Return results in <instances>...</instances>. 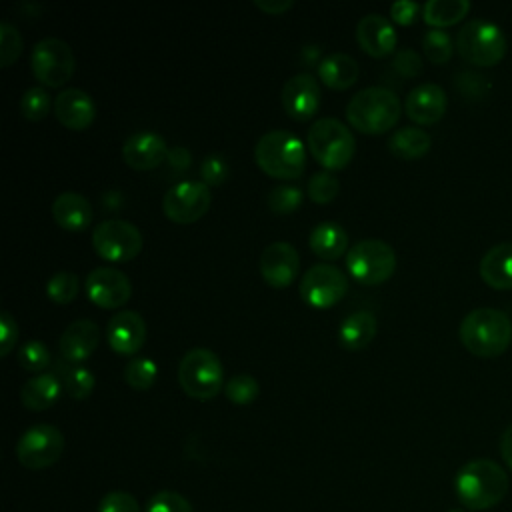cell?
Masks as SVG:
<instances>
[{
	"label": "cell",
	"instance_id": "obj_32",
	"mask_svg": "<svg viewBox=\"0 0 512 512\" xmlns=\"http://www.w3.org/2000/svg\"><path fill=\"white\" fill-rule=\"evenodd\" d=\"M78 290H80V280L74 272L70 270H60V272H54L48 282H46V296L54 302V304H60V306H66L70 304L76 296H78Z\"/></svg>",
	"mask_w": 512,
	"mask_h": 512
},
{
	"label": "cell",
	"instance_id": "obj_47",
	"mask_svg": "<svg viewBox=\"0 0 512 512\" xmlns=\"http://www.w3.org/2000/svg\"><path fill=\"white\" fill-rule=\"evenodd\" d=\"M418 12H420V4L412 0H398L390 6V16L400 26H410L416 20Z\"/></svg>",
	"mask_w": 512,
	"mask_h": 512
},
{
	"label": "cell",
	"instance_id": "obj_53",
	"mask_svg": "<svg viewBox=\"0 0 512 512\" xmlns=\"http://www.w3.org/2000/svg\"><path fill=\"white\" fill-rule=\"evenodd\" d=\"M448 512H464V510H456V508H454V510H448Z\"/></svg>",
	"mask_w": 512,
	"mask_h": 512
},
{
	"label": "cell",
	"instance_id": "obj_14",
	"mask_svg": "<svg viewBox=\"0 0 512 512\" xmlns=\"http://www.w3.org/2000/svg\"><path fill=\"white\" fill-rule=\"evenodd\" d=\"M86 294L88 298L104 308V310H112V308H120L122 304H126L132 296V284L130 278L116 270V268H94L84 282Z\"/></svg>",
	"mask_w": 512,
	"mask_h": 512
},
{
	"label": "cell",
	"instance_id": "obj_38",
	"mask_svg": "<svg viewBox=\"0 0 512 512\" xmlns=\"http://www.w3.org/2000/svg\"><path fill=\"white\" fill-rule=\"evenodd\" d=\"M338 190H340V182L330 172H316L310 176L306 184V194L316 204L332 202L338 196Z\"/></svg>",
	"mask_w": 512,
	"mask_h": 512
},
{
	"label": "cell",
	"instance_id": "obj_52",
	"mask_svg": "<svg viewBox=\"0 0 512 512\" xmlns=\"http://www.w3.org/2000/svg\"><path fill=\"white\" fill-rule=\"evenodd\" d=\"M302 56H304L306 64L312 66V64H316V60H318V56H320V48H318V46H306V48L302 50Z\"/></svg>",
	"mask_w": 512,
	"mask_h": 512
},
{
	"label": "cell",
	"instance_id": "obj_46",
	"mask_svg": "<svg viewBox=\"0 0 512 512\" xmlns=\"http://www.w3.org/2000/svg\"><path fill=\"white\" fill-rule=\"evenodd\" d=\"M18 340V324L10 312H0V354L8 356Z\"/></svg>",
	"mask_w": 512,
	"mask_h": 512
},
{
	"label": "cell",
	"instance_id": "obj_29",
	"mask_svg": "<svg viewBox=\"0 0 512 512\" xmlns=\"http://www.w3.org/2000/svg\"><path fill=\"white\" fill-rule=\"evenodd\" d=\"M430 146V134L416 126H404L388 138V150L400 160H418L430 150Z\"/></svg>",
	"mask_w": 512,
	"mask_h": 512
},
{
	"label": "cell",
	"instance_id": "obj_3",
	"mask_svg": "<svg viewBox=\"0 0 512 512\" xmlns=\"http://www.w3.org/2000/svg\"><path fill=\"white\" fill-rule=\"evenodd\" d=\"M402 114L400 98L384 86H368L346 104V120L362 134H384Z\"/></svg>",
	"mask_w": 512,
	"mask_h": 512
},
{
	"label": "cell",
	"instance_id": "obj_6",
	"mask_svg": "<svg viewBox=\"0 0 512 512\" xmlns=\"http://www.w3.org/2000/svg\"><path fill=\"white\" fill-rule=\"evenodd\" d=\"M178 382L194 400L214 398L224 384V366L208 348H190L178 364Z\"/></svg>",
	"mask_w": 512,
	"mask_h": 512
},
{
	"label": "cell",
	"instance_id": "obj_18",
	"mask_svg": "<svg viewBox=\"0 0 512 512\" xmlns=\"http://www.w3.org/2000/svg\"><path fill=\"white\" fill-rule=\"evenodd\" d=\"M448 106V98L442 86L434 84V82H422L416 88H412L406 96L404 102V110L406 116L420 124V126H430L436 124Z\"/></svg>",
	"mask_w": 512,
	"mask_h": 512
},
{
	"label": "cell",
	"instance_id": "obj_26",
	"mask_svg": "<svg viewBox=\"0 0 512 512\" xmlns=\"http://www.w3.org/2000/svg\"><path fill=\"white\" fill-rule=\"evenodd\" d=\"M378 332V322L374 312L370 310H356L348 314L340 328H338V340L346 350H362L366 348Z\"/></svg>",
	"mask_w": 512,
	"mask_h": 512
},
{
	"label": "cell",
	"instance_id": "obj_2",
	"mask_svg": "<svg viewBox=\"0 0 512 512\" xmlns=\"http://www.w3.org/2000/svg\"><path fill=\"white\" fill-rule=\"evenodd\" d=\"M462 346L480 358H496L506 352L512 340V322L506 312L496 308H474L458 328Z\"/></svg>",
	"mask_w": 512,
	"mask_h": 512
},
{
	"label": "cell",
	"instance_id": "obj_36",
	"mask_svg": "<svg viewBox=\"0 0 512 512\" xmlns=\"http://www.w3.org/2000/svg\"><path fill=\"white\" fill-rule=\"evenodd\" d=\"M302 200H304L302 188H298L294 184H280L270 190L268 208L276 214H292L300 208Z\"/></svg>",
	"mask_w": 512,
	"mask_h": 512
},
{
	"label": "cell",
	"instance_id": "obj_49",
	"mask_svg": "<svg viewBox=\"0 0 512 512\" xmlns=\"http://www.w3.org/2000/svg\"><path fill=\"white\" fill-rule=\"evenodd\" d=\"M254 6L266 14L278 16L284 14L286 10H290L294 6L292 0H254Z\"/></svg>",
	"mask_w": 512,
	"mask_h": 512
},
{
	"label": "cell",
	"instance_id": "obj_13",
	"mask_svg": "<svg viewBox=\"0 0 512 512\" xmlns=\"http://www.w3.org/2000/svg\"><path fill=\"white\" fill-rule=\"evenodd\" d=\"M212 202L208 184L198 180H182L168 188L162 198L164 214L176 224H192L200 220Z\"/></svg>",
	"mask_w": 512,
	"mask_h": 512
},
{
	"label": "cell",
	"instance_id": "obj_50",
	"mask_svg": "<svg viewBox=\"0 0 512 512\" xmlns=\"http://www.w3.org/2000/svg\"><path fill=\"white\" fill-rule=\"evenodd\" d=\"M500 454L508 464V468L512 470V424L500 436Z\"/></svg>",
	"mask_w": 512,
	"mask_h": 512
},
{
	"label": "cell",
	"instance_id": "obj_15",
	"mask_svg": "<svg viewBox=\"0 0 512 512\" xmlns=\"http://www.w3.org/2000/svg\"><path fill=\"white\" fill-rule=\"evenodd\" d=\"M320 96L318 80L308 72H300L284 82L280 98L286 114L292 120L306 122L318 112Z\"/></svg>",
	"mask_w": 512,
	"mask_h": 512
},
{
	"label": "cell",
	"instance_id": "obj_28",
	"mask_svg": "<svg viewBox=\"0 0 512 512\" xmlns=\"http://www.w3.org/2000/svg\"><path fill=\"white\" fill-rule=\"evenodd\" d=\"M308 244L310 250L322 260H336L348 248V234L340 224L326 220L312 228Z\"/></svg>",
	"mask_w": 512,
	"mask_h": 512
},
{
	"label": "cell",
	"instance_id": "obj_22",
	"mask_svg": "<svg viewBox=\"0 0 512 512\" xmlns=\"http://www.w3.org/2000/svg\"><path fill=\"white\" fill-rule=\"evenodd\" d=\"M356 40L360 48L372 58H384L396 48V32L382 14H366L356 26Z\"/></svg>",
	"mask_w": 512,
	"mask_h": 512
},
{
	"label": "cell",
	"instance_id": "obj_37",
	"mask_svg": "<svg viewBox=\"0 0 512 512\" xmlns=\"http://www.w3.org/2000/svg\"><path fill=\"white\" fill-rule=\"evenodd\" d=\"M50 106H52L50 96L42 86L28 88L20 98V112L26 120H32V122L44 120L50 112Z\"/></svg>",
	"mask_w": 512,
	"mask_h": 512
},
{
	"label": "cell",
	"instance_id": "obj_40",
	"mask_svg": "<svg viewBox=\"0 0 512 512\" xmlns=\"http://www.w3.org/2000/svg\"><path fill=\"white\" fill-rule=\"evenodd\" d=\"M22 54V36L8 20L0 22V66L8 68Z\"/></svg>",
	"mask_w": 512,
	"mask_h": 512
},
{
	"label": "cell",
	"instance_id": "obj_30",
	"mask_svg": "<svg viewBox=\"0 0 512 512\" xmlns=\"http://www.w3.org/2000/svg\"><path fill=\"white\" fill-rule=\"evenodd\" d=\"M56 368H58V378L70 398L84 400L92 394L96 384V376L92 374V370H88L82 364H70L64 358L58 360Z\"/></svg>",
	"mask_w": 512,
	"mask_h": 512
},
{
	"label": "cell",
	"instance_id": "obj_34",
	"mask_svg": "<svg viewBox=\"0 0 512 512\" xmlns=\"http://www.w3.org/2000/svg\"><path fill=\"white\" fill-rule=\"evenodd\" d=\"M158 376V366L152 358H134L124 368V380L134 390H148Z\"/></svg>",
	"mask_w": 512,
	"mask_h": 512
},
{
	"label": "cell",
	"instance_id": "obj_21",
	"mask_svg": "<svg viewBox=\"0 0 512 512\" xmlns=\"http://www.w3.org/2000/svg\"><path fill=\"white\" fill-rule=\"evenodd\" d=\"M54 114L68 130H86L96 118L92 96L80 88H64L54 100Z\"/></svg>",
	"mask_w": 512,
	"mask_h": 512
},
{
	"label": "cell",
	"instance_id": "obj_17",
	"mask_svg": "<svg viewBox=\"0 0 512 512\" xmlns=\"http://www.w3.org/2000/svg\"><path fill=\"white\" fill-rule=\"evenodd\" d=\"M106 338L116 354L132 356L146 342V322L134 310L116 312L106 326Z\"/></svg>",
	"mask_w": 512,
	"mask_h": 512
},
{
	"label": "cell",
	"instance_id": "obj_44",
	"mask_svg": "<svg viewBox=\"0 0 512 512\" xmlns=\"http://www.w3.org/2000/svg\"><path fill=\"white\" fill-rule=\"evenodd\" d=\"M228 164L222 156L218 154H210L202 160L200 164V176H202V182L208 184V186H220L222 182H226L228 178Z\"/></svg>",
	"mask_w": 512,
	"mask_h": 512
},
{
	"label": "cell",
	"instance_id": "obj_20",
	"mask_svg": "<svg viewBox=\"0 0 512 512\" xmlns=\"http://www.w3.org/2000/svg\"><path fill=\"white\" fill-rule=\"evenodd\" d=\"M100 344V328L88 318L70 322L58 342L60 356L70 364H82Z\"/></svg>",
	"mask_w": 512,
	"mask_h": 512
},
{
	"label": "cell",
	"instance_id": "obj_41",
	"mask_svg": "<svg viewBox=\"0 0 512 512\" xmlns=\"http://www.w3.org/2000/svg\"><path fill=\"white\" fill-rule=\"evenodd\" d=\"M144 512H194V510H192V504L182 494L174 490H160L148 500Z\"/></svg>",
	"mask_w": 512,
	"mask_h": 512
},
{
	"label": "cell",
	"instance_id": "obj_48",
	"mask_svg": "<svg viewBox=\"0 0 512 512\" xmlns=\"http://www.w3.org/2000/svg\"><path fill=\"white\" fill-rule=\"evenodd\" d=\"M168 164L172 170L176 172H186L190 168V162H192V154L188 148L184 146H174V148H168V156H166Z\"/></svg>",
	"mask_w": 512,
	"mask_h": 512
},
{
	"label": "cell",
	"instance_id": "obj_10",
	"mask_svg": "<svg viewBox=\"0 0 512 512\" xmlns=\"http://www.w3.org/2000/svg\"><path fill=\"white\" fill-rule=\"evenodd\" d=\"M92 246L108 262H128L140 254L144 238L132 222L112 218L94 228Z\"/></svg>",
	"mask_w": 512,
	"mask_h": 512
},
{
	"label": "cell",
	"instance_id": "obj_5",
	"mask_svg": "<svg viewBox=\"0 0 512 512\" xmlns=\"http://www.w3.org/2000/svg\"><path fill=\"white\" fill-rule=\"evenodd\" d=\"M306 144L314 160L326 170L346 168L356 152L354 134L338 118L316 120L308 128Z\"/></svg>",
	"mask_w": 512,
	"mask_h": 512
},
{
	"label": "cell",
	"instance_id": "obj_24",
	"mask_svg": "<svg viewBox=\"0 0 512 512\" xmlns=\"http://www.w3.org/2000/svg\"><path fill=\"white\" fill-rule=\"evenodd\" d=\"M480 276L490 288L512 290V242H500L482 256Z\"/></svg>",
	"mask_w": 512,
	"mask_h": 512
},
{
	"label": "cell",
	"instance_id": "obj_7",
	"mask_svg": "<svg viewBox=\"0 0 512 512\" xmlns=\"http://www.w3.org/2000/svg\"><path fill=\"white\" fill-rule=\"evenodd\" d=\"M506 36L494 22L474 18L456 34L458 54L476 66H494L506 54Z\"/></svg>",
	"mask_w": 512,
	"mask_h": 512
},
{
	"label": "cell",
	"instance_id": "obj_1",
	"mask_svg": "<svg viewBox=\"0 0 512 512\" xmlns=\"http://www.w3.org/2000/svg\"><path fill=\"white\" fill-rule=\"evenodd\" d=\"M454 490L468 510H488L506 496L508 476L494 460L476 458L458 470Z\"/></svg>",
	"mask_w": 512,
	"mask_h": 512
},
{
	"label": "cell",
	"instance_id": "obj_25",
	"mask_svg": "<svg viewBox=\"0 0 512 512\" xmlns=\"http://www.w3.org/2000/svg\"><path fill=\"white\" fill-rule=\"evenodd\" d=\"M62 390H64V386H62L60 378L52 372H44V374L28 378L22 384L20 400L28 410L42 412V410L52 408L58 402Z\"/></svg>",
	"mask_w": 512,
	"mask_h": 512
},
{
	"label": "cell",
	"instance_id": "obj_12",
	"mask_svg": "<svg viewBox=\"0 0 512 512\" xmlns=\"http://www.w3.org/2000/svg\"><path fill=\"white\" fill-rule=\"evenodd\" d=\"M348 292V276L332 264H316L304 272L300 282V298L316 308L326 310L338 304Z\"/></svg>",
	"mask_w": 512,
	"mask_h": 512
},
{
	"label": "cell",
	"instance_id": "obj_4",
	"mask_svg": "<svg viewBox=\"0 0 512 512\" xmlns=\"http://www.w3.org/2000/svg\"><path fill=\"white\" fill-rule=\"evenodd\" d=\"M258 168L280 180H296L306 168V150L302 140L288 130H270L254 146Z\"/></svg>",
	"mask_w": 512,
	"mask_h": 512
},
{
	"label": "cell",
	"instance_id": "obj_16",
	"mask_svg": "<svg viewBox=\"0 0 512 512\" xmlns=\"http://www.w3.org/2000/svg\"><path fill=\"white\" fill-rule=\"evenodd\" d=\"M300 272L298 250L290 242H272L260 256V274L272 288L290 286Z\"/></svg>",
	"mask_w": 512,
	"mask_h": 512
},
{
	"label": "cell",
	"instance_id": "obj_42",
	"mask_svg": "<svg viewBox=\"0 0 512 512\" xmlns=\"http://www.w3.org/2000/svg\"><path fill=\"white\" fill-rule=\"evenodd\" d=\"M454 84H456V88L460 90L462 96L474 98V100H480L490 92L488 78L478 74V72H460L454 78Z\"/></svg>",
	"mask_w": 512,
	"mask_h": 512
},
{
	"label": "cell",
	"instance_id": "obj_11",
	"mask_svg": "<svg viewBox=\"0 0 512 512\" xmlns=\"http://www.w3.org/2000/svg\"><path fill=\"white\" fill-rule=\"evenodd\" d=\"M64 434L52 424L30 426L16 442V458L28 470H42L60 460Z\"/></svg>",
	"mask_w": 512,
	"mask_h": 512
},
{
	"label": "cell",
	"instance_id": "obj_27",
	"mask_svg": "<svg viewBox=\"0 0 512 512\" xmlns=\"http://www.w3.org/2000/svg\"><path fill=\"white\" fill-rule=\"evenodd\" d=\"M358 62L342 52L328 54L318 64V76L322 84L332 90H346L358 80Z\"/></svg>",
	"mask_w": 512,
	"mask_h": 512
},
{
	"label": "cell",
	"instance_id": "obj_35",
	"mask_svg": "<svg viewBox=\"0 0 512 512\" xmlns=\"http://www.w3.org/2000/svg\"><path fill=\"white\" fill-rule=\"evenodd\" d=\"M224 394H226V398L232 404L246 406V404H252L258 398L260 386H258V380L254 376H250V374H236V376H232L226 382Z\"/></svg>",
	"mask_w": 512,
	"mask_h": 512
},
{
	"label": "cell",
	"instance_id": "obj_33",
	"mask_svg": "<svg viewBox=\"0 0 512 512\" xmlns=\"http://www.w3.org/2000/svg\"><path fill=\"white\" fill-rule=\"evenodd\" d=\"M422 50L432 64H446L454 54V42L442 28H430L422 36Z\"/></svg>",
	"mask_w": 512,
	"mask_h": 512
},
{
	"label": "cell",
	"instance_id": "obj_31",
	"mask_svg": "<svg viewBox=\"0 0 512 512\" xmlns=\"http://www.w3.org/2000/svg\"><path fill=\"white\" fill-rule=\"evenodd\" d=\"M470 10L468 0H428L422 6L424 22L432 28H444L460 22Z\"/></svg>",
	"mask_w": 512,
	"mask_h": 512
},
{
	"label": "cell",
	"instance_id": "obj_51",
	"mask_svg": "<svg viewBox=\"0 0 512 512\" xmlns=\"http://www.w3.org/2000/svg\"><path fill=\"white\" fill-rule=\"evenodd\" d=\"M102 202H104L106 210H120V206H122V196H120L118 190H108V192L104 194Z\"/></svg>",
	"mask_w": 512,
	"mask_h": 512
},
{
	"label": "cell",
	"instance_id": "obj_45",
	"mask_svg": "<svg viewBox=\"0 0 512 512\" xmlns=\"http://www.w3.org/2000/svg\"><path fill=\"white\" fill-rule=\"evenodd\" d=\"M392 64H394L396 72H400V76H404V78H414V76H418L422 72V58L412 48H402L394 56Z\"/></svg>",
	"mask_w": 512,
	"mask_h": 512
},
{
	"label": "cell",
	"instance_id": "obj_8",
	"mask_svg": "<svg viewBox=\"0 0 512 512\" xmlns=\"http://www.w3.org/2000/svg\"><path fill=\"white\" fill-rule=\"evenodd\" d=\"M346 268L356 282L364 286H378L396 270L394 248L378 238L358 240L346 254Z\"/></svg>",
	"mask_w": 512,
	"mask_h": 512
},
{
	"label": "cell",
	"instance_id": "obj_9",
	"mask_svg": "<svg viewBox=\"0 0 512 512\" xmlns=\"http://www.w3.org/2000/svg\"><path fill=\"white\" fill-rule=\"evenodd\" d=\"M74 68V52L60 38H42L32 48L30 70L34 78L48 88L64 86L72 78Z\"/></svg>",
	"mask_w": 512,
	"mask_h": 512
},
{
	"label": "cell",
	"instance_id": "obj_23",
	"mask_svg": "<svg viewBox=\"0 0 512 512\" xmlns=\"http://www.w3.org/2000/svg\"><path fill=\"white\" fill-rule=\"evenodd\" d=\"M52 216L60 228L70 232H82L92 224L94 210L88 198L68 190L58 194L52 202Z\"/></svg>",
	"mask_w": 512,
	"mask_h": 512
},
{
	"label": "cell",
	"instance_id": "obj_39",
	"mask_svg": "<svg viewBox=\"0 0 512 512\" xmlns=\"http://www.w3.org/2000/svg\"><path fill=\"white\" fill-rule=\"evenodd\" d=\"M50 360V350L40 340H28L18 352V362L26 372L44 374V370L50 366Z\"/></svg>",
	"mask_w": 512,
	"mask_h": 512
},
{
	"label": "cell",
	"instance_id": "obj_19",
	"mask_svg": "<svg viewBox=\"0 0 512 512\" xmlns=\"http://www.w3.org/2000/svg\"><path fill=\"white\" fill-rule=\"evenodd\" d=\"M166 156V140L152 130H140L130 134L122 146L124 162L134 170H154L166 160Z\"/></svg>",
	"mask_w": 512,
	"mask_h": 512
},
{
	"label": "cell",
	"instance_id": "obj_43",
	"mask_svg": "<svg viewBox=\"0 0 512 512\" xmlns=\"http://www.w3.org/2000/svg\"><path fill=\"white\" fill-rule=\"evenodd\" d=\"M98 512H142L138 500L124 490H112L102 496Z\"/></svg>",
	"mask_w": 512,
	"mask_h": 512
}]
</instances>
